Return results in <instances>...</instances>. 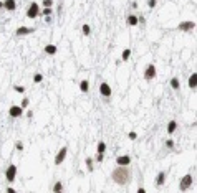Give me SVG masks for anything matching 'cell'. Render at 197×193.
Returning a JSON list of instances; mask_svg holds the SVG:
<instances>
[{
  "label": "cell",
  "mask_w": 197,
  "mask_h": 193,
  "mask_svg": "<svg viewBox=\"0 0 197 193\" xmlns=\"http://www.w3.org/2000/svg\"><path fill=\"white\" fill-rule=\"evenodd\" d=\"M104 152H106V142L100 140L96 145V154H104Z\"/></svg>",
  "instance_id": "cell-20"
},
{
  "label": "cell",
  "mask_w": 197,
  "mask_h": 193,
  "mask_svg": "<svg viewBox=\"0 0 197 193\" xmlns=\"http://www.w3.org/2000/svg\"><path fill=\"white\" fill-rule=\"evenodd\" d=\"M40 3H36V2H32L30 5H28V9H27V18H30V20H35L36 17H40Z\"/></svg>",
  "instance_id": "cell-3"
},
{
  "label": "cell",
  "mask_w": 197,
  "mask_h": 193,
  "mask_svg": "<svg viewBox=\"0 0 197 193\" xmlns=\"http://www.w3.org/2000/svg\"><path fill=\"white\" fill-rule=\"evenodd\" d=\"M128 139H129V140H136V139H138V134L134 132V130H131V132L128 134Z\"/></svg>",
  "instance_id": "cell-31"
},
{
  "label": "cell",
  "mask_w": 197,
  "mask_h": 193,
  "mask_svg": "<svg viewBox=\"0 0 197 193\" xmlns=\"http://www.w3.org/2000/svg\"><path fill=\"white\" fill-rule=\"evenodd\" d=\"M7 193H17V191H15V188L9 187V188H7Z\"/></svg>",
  "instance_id": "cell-37"
},
{
  "label": "cell",
  "mask_w": 197,
  "mask_h": 193,
  "mask_svg": "<svg viewBox=\"0 0 197 193\" xmlns=\"http://www.w3.org/2000/svg\"><path fill=\"white\" fill-rule=\"evenodd\" d=\"M66 155H68V147H61L58 154L55 155V165H61L65 162V158H66Z\"/></svg>",
  "instance_id": "cell-7"
},
{
  "label": "cell",
  "mask_w": 197,
  "mask_h": 193,
  "mask_svg": "<svg viewBox=\"0 0 197 193\" xmlns=\"http://www.w3.org/2000/svg\"><path fill=\"white\" fill-rule=\"evenodd\" d=\"M96 163H103V160H104V154H96V157L93 158Z\"/></svg>",
  "instance_id": "cell-27"
},
{
  "label": "cell",
  "mask_w": 197,
  "mask_h": 193,
  "mask_svg": "<svg viewBox=\"0 0 197 193\" xmlns=\"http://www.w3.org/2000/svg\"><path fill=\"white\" fill-rule=\"evenodd\" d=\"M45 53H47V55H56L58 48H56V45H47V46H45Z\"/></svg>",
  "instance_id": "cell-16"
},
{
  "label": "cell",
  "mask_w": 197,
  "mask_h": 193,
  "mask_svg": "<svg viewBox=\"0 0 197 193\" xmlns=\"http://www.w3.org/2000/svg\"><path fill=\"white\" fill-rule=\"evenodd\" d=\"M43 81V75H40V73H36V75L33 76V83H36V84H40Z\"/></svg>",
  "instance_id": "cell-26"
},
{
  "label": "cell",
  "mask_w": 197,
  "mask_h": 193,
  "mask_svg": "<svg viewBox=\"0 0 197 193\" xmlns=\"http://www.w3.org/2000/svg\"><path fill=\"white\" fill-rule=\"evenodd\" d=\"M169 84H171V88L174 89V91H179V88H180V83H179V78H171V81H169Z\"/></svg>",
  "instance_id": "cell-17"
},
{
  "label": "cell",
  "mask_w": 197,
  "mask_h": 193,
  "mask_svg": "<svg viewBox=\"0 0 197 193\" xmlns=\"http://www.w3.org/2000/svg\"><path fill=\"white\" fill-rule=\"evenodd\" d=\"M53 191H55V193L63 191V183H61L60 180H58V182H55V185H53Z\"/></svg>",
  "instance_id": "cell-25"
},
{
  "label": "cell",
  "mask_w": 197,
  "mask_h": 193,
  "mask_svg": "<svg viewBox=\"0 0 197 193\" xmlns=\"http://www.w3.org/2000/svg\"><path fill=\"white\" fill-rule=\"evenodd\" d=\"M13 91L15 93H18V94H23V93H25V88H23V86H13Z\"/></svg>",
  "instance_id": "cell-28"
},
{
  "label": "cell",
  "mask_w": 197,
  "mask_h": 193,
  "mask_svg": "<svg viewBox=\"0 0 197 193\" xmlns=\"http://www.w3.org/2000/svg\"><path fill=\"white\" fill-rule=\"evenodd\" d=\"M3 9L9 12L17 10V0H3Z\"/></svg>",
  "instance_id": "cell-12"
},
{
  "label": "cell",
  "mask_w": 197,
  "mask_h": 193,
  "mask_svg": "<svg viewBox=\"0 0 197 193\" xmlns=\"http://www.w3.org/2000/svg\"><path fill=\"white\" fill-rule=\"evenodd\" d=\"M0 9H3V2H0Z\"/></svg>",
  "instance_id": "cell-40"
},
{
  "label": "cell",
  "mask_w": 197,
  "mask_h": 193,
  "mask_svg": "<svg viewBox=\"0 0 197 193\" xmlns=\"http://www.w3.org/2000/svg\"><path fill=\"white\" fill-rule=\"evenodd\" d=\"M58 193H63V191H58Z\"/></svg>",
  "instance_id": "cell-41"
},
{
  "label": "cell",
  "mask_w": 197,
  "mask_h": 193,
  "mask_svg": "<svg viewBox=\"0 0 197 193\" xmlns=\"http://www.w3.org/2000/svg\"><path fill=\"white\" fill-rule=\"evenodd\" d=\"M51 22H53L51 17H45V23H51Z\"/></svg>",
  "instance_id": "cell-36"
},
{
  "label": "cell",
  "mask_w": 197,
  "mask_h": 193,
  "mask_svg": "<svg viewBox=\"0 0 197 193\" xmlns=\"http://www.w3.org/2000/svg\"><path fill=\"white\" fill-rule=\"evenodd\" d=\"M129 58H131V50H129V48L123 50V53H121V61H128Z\"/></svg>",
  "instance_id": "cell-23"
},
{
  "label": "cell",
  "mask_w": 197,
  "mask_h": 193,
  "mask_svg": "<svg viewBox=\"0 0 197 193\" xmlns=\"http://www.w3.org/2000/svg\"><path fill=\"white\" fill-rule=\"evenodd\" d=\"M40 7H53V0H43L40 3Z\"/></svg>",
  "instance_id": "cell-30"
},
{
  "label": "cell",
  "mask_w": 197,
  "mask_h": 193,
  "mask_svg": "<svg viewBox=\"0 0 197 193\" xmlns=\"http://www.w3.org/2000/svg\"><path fill=\"white\" fill-rule=\"evenodd\" d=\"M154 183H156V187H162V185L166 183V172H159Z\"/></svg>",
  "instance_id": "cell-13"
},
{
  "label": "cell",
  "mask_w": 197,
  "mask_h": 193,
  "mask_svg": "<svg viewBox=\"0 0 197 193\" xmlns=\"http://www.w3.org/2000/svg\"><path fill=\"white\" fill-rule=\"evenodd\" d=\"M166 147L172 149V147H174V140H172V139H167V140H166Z\"/></svg>",
  "instance_id": "cell-34"
},
{
  "label": "cell",
  "mask_w": 197,
  "mask_h": 193,
  "mask_svg": "<svg viewBox=\"0 0 197 193\" xmlns=\"http://www.w3.org/2000/svg\"><path fill=\"white\" fill-rule=\"evenodd\" d=\"M81 33H83L85 36H88L89 33H91V27H89L88 23H85V25L81 27Z\"/></svg>",
  "instance_id": "cell-24"
},
{
  "label": "cell",
  "mask_w": 197,
  "mask_h": 193,
  "mask_svg": "<svg viewBox=\"0 0 197 193\" xmlns=\"http://www.w3.org/2000/svg\"><path fill=\"white\" fill-rule=\"evenodd\" d=\"M23 111H25V109H22L20 106H10V107H9V116L13 117V119H18V117H22Z\"/></svg>",
  "instance_id": "cell-8"
},
{
  "label": "cell",
  "mask_w": 197,
  "mask_h": 193,
  "mask_svg": "<svg viewBox=\"0 0 197 193\" xmlns=\"http://www.w3.org/2000/svg\"><path fill=\"white\" fill-rule=\"evenodd\" d=\"M93 163H94V160H93L91 157H88V158L85 160V165H86V168H88V172H93V170H94Z\"/></svg>",
  "instance_id": "cell-22"
},
{
  "label": "cell",
  "mask_w": 197,
  "mask_h": 193,
  "mask_svg": "<svg viewBox=\"0 0 197 193\" xmlns=\"http://www.w3.org/2000/svg\"><path fill=\"white\" fill-rule=\"evenodd\" d=\"M126 23H128L129 27H136V25H139L138 23V15H128V17H126Z\"/></svg>",
  "instance_id": "cell-15"
},
{
  "label": "cell",
  "mask_w": 197,
  "mask_h": 193,
  "mask_svg": "<svg viewBox=\"0 0 197 193\" xmlns=\"http://www.w3.org/2000/svg\"><path fill=\"white\" fill-rule=\"evenodd\" d=\"M187 86L191 89H195V86H197V73L194 71L191 76H189V81H187Z\"/></svg>",
  "instance_id": "cell-14"
},
{
  "label": "cell",
  "mask_w": 197,
  "mask_h": 193,
  "mask_svg": "<svg viewBox=\"0 0 197 193\" xmlns=\"http://www.w3.org/2000/svg\"><path fill=\"white\" fill-rule=\"evenodd\" d=\"M51 13H53L51 7H43V9L40 10V15H42V17H51Z\"/></svg>",
  "instance_id": "cell-21"
},
{
  "label": "cell",
  "mask_w": 197,
  "mask_h": 193,
  "mask_svg": "<svg viewBox=\"0 0 197 193\" xmlns=\"http://www.w3.org/2000/svg\"><path fill=\"white\" fill-rule=\"evenodd\" d=\"M138 23H141V25H144V23H146V18L142 17V15H141V17H138Z\"/></svg>",
  "instance_id": "cell-35"
},
{
  "label": "cell",
  "mask_w": 197,
  "mask_h": 193,
  "mask_svg": "<svg viewBox=\"0 0 197 193\" xmlns=\"http://www.w3.org/2000/svg\"><path fill=\"white\" fill-rule=\"evenodd\" d=\"M15 149H17V150H23V142H15Z\"/></svg>",
  "instance_id": "cell-33"
},
{
  "label": "cell",
  "mask_w": 197,
  "mask_h": 193,
  "mask_svg": "<svg viewBox=\"0 0 197 193\" xmlns=\"http://www.w3.org/2000/svg\"><path fill=\"white\" fill-rule=\"evenodd\" d=\"M116 163L119 167H129V163H131V155H119V157L116 158Z\"/></svg>",
  "instance_id": "cell-11"
},
{
  "label": "cell",
  "mask_w": 197,
  "mask_h": 193,
  "mask_svg": "<svg viewBox=\"0 0 197 193\" xmlns=\"http://www.w3.org/2000/svg\"><path fill=\"white\" fill-rule=\"evenodd\" d=\"M136 193H146V188H142V187H141V188H138V191H136Z\"/></svg>",
  "instance_id": "cell-39"
},
{
  "label": "cell",
  "mask_w": 197,
  "mask_h": 193,
  "mask_svg": "<svg viewBox=\"0 0 197 193\" xmlns=\"http://www.w3.org/2000/svg\"><path fill=\"white\" fill-rule=\"evenodd\" d=\"M100 94H101L103 97H111V94H113L111 86H109L108 83H101V84H100Z\"/></svg>",
  "instance_id": "cell-9"
},
{
  "label": "cell",
  "mask_w": 197,
  "mask_h": 193,
  "mask_svg": "<svg viewBox=\"0 0 197 193\" xmlns=\"http://www.w3.org/2000/svg\"><path fill=\"white\" fill-rule=\"evenodd\" d=\"M80 91H81V93H88V91H89V81H88V79H83V81L80 83Z\"/></svg>",
  "instance_id": "cell-19"
},
{
  "label": "cell",
  "mask_w": 197,
  "mask_h": 193,
  "mask_svg": "<svg viewBox=\"0 0 197 193\" xmlns=\"http://www.w3.org/2000/svg\"><path fill=\"white\" fill-rule=\"evenodd\" d=\"M111 178H113V182L116 185L124 187V185L131 183V180H133V172H131L129 167H119V165H118L111 172Z\"/></svg>",
  "instance_id": "cell-1"
},
{
  "label": "cell",
  "mask_w": 197,
  "mask_h": 193,
  "mask_svg": "<svg viewBox=\"0 0 197 193\" xmlns=\"http://www.w3.org/2000/svg\"><path fill=\"white\" fill-rule=\"evenodd\" d=\"M27 117L32 119V117H33V112H32V111H27Z\"/></svg>",
  "instance_id": "cell-38"
},
{
  "label": "cell",
  "mask_w": 197,
  "mask_h": 193,
  "mask_svg": "<svg viewBox=\"0 0 197 193\" xmlns=\"http://www.w3.org/2000/svg\"><path fill=\"white\" fill-rule=\"evenodd\" d=\"M156 75H157V69H156V66H154L153 63L147 64L146 69H144V79L146 81H153L154 78H156Z\"/></svg>",
  "instance_id": "cell-6"
},
{
  "label": "cell",
  "mask_w": 197,
  "mask_h": 193,
  "mask_svg": "<svg viewBox=\"0 0 197 193\" xmlns=\"http://www.w3.org/2000/svg\"><path fill=\"white\" fill-rule=\"evenodd\" d=\"M192 183H194V177H192L191 173H186L179 182V190L180 191H187L189 188L192 187Z\"/></svg>",
  "instance_id": "cell-2"
},
{
  "label": "cell",
  "mask_w": 197,
  "mask_h": 193,
  "mask_svg": "<svg viewBox=\"0 0 197 193\" xmlns=\"http://www.w3.org/2000/svg\"><path fill=\"white\" fill-rule=\"evenodd\" d=\"M156 5H157V0H149V2H147V7H149V9H154Z\"/></svg>",
  "instance_id": "cell-32"
},
{
  "label": "cell",
  "mask_w": 197,
  "mask_h": 193,
  "mask_svg": "<svg viewBox=\"0 0 197 193\" xmlns=\"http://www.w3.org/2000/svg\"><path fill=\"white\" fill-rule=\"evenodd\" d=\"M176 129H177V122H176V121H169V124H167V134L172 135L176 132Z\"/></svg>",
  "instance_id": "cell-18"
},
{
  "label": "cell",
  "mask_w": 197,
  "mask_h": 193,
  "mask_svg": "<svg viewBox=\"0 0 197 193\" xmlns=\"http://www.w3.org/2000/svg\"><path fill=\"white\" fill-rule=\"evenodd\" d=\"M17 172H18V168L17 165H9L7 167V170H5V178H7V182L12 183V182H15V178H17Z\"/></svg>",
  "instance_id": "cell-5"
},
{
  "label": "cell",
  "mask_w": 197,
  "mask_h": 193,
  "mask_svg": "<svg viewBox=\"0 0 197 193\" xmlns=\"http://www.w3.org/2000/svg\"><path fill=\"white\" fill-rule=\"evenodd\" d=\"M28 104H30V99H28V97H23V99H22V106H20V107H22V109H27Z\"/></svg>",
  "instance_id": "cell-29"
},
{
  "label": "cell",
  "mask_w": 197,
  "mask_h": 193,
  "mask_svg": "<svg viewBox=\"0 0 197 193\" xmlns=\"http://www.w3.org/2000/svg\"><path fill=\"white\" fill-rule=\"evenodd\" d=\"M35 31V28L32 27H18L17 30H15V35L17 36H27V35H32Z\"/></svg>",
  "instance_id": "cell-10"
},
{
  "label": "cell",
  "mask_w": 197,
  "mask_h": 193,
  "mask_svg": "<svg viewBox=\"0 0 197 193\" xmlns=\"http://www.w3.org/2000/svg\"><path fill=\"white\" fill-rule=\"evenodd\" d=\"M177 30H179V31H186V33H191V31L195 30V22H192V20L180 22L179 25H177Z\"/></svg>",
  "instance_id": "cell-4"
}]
</instances>
